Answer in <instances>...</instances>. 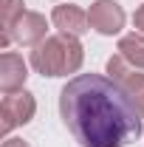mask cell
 <instances>
[{
	"mask_svg": "<svg viewBox=\"0 0 144 147\" xmlns=\"http://www.w3.org/2000/svg\"><path fill=\"white\" fill-rule=\"evenodd\" d=\"M119 54L124 57L133 68H144V37L141 34H130L119 40Z\"/></svg>",
	"mask_w": 144,
	"mask_h": 147,
	"instance_id": "cell-10",
	"label": "cell"
},
{
	"mask_svg": "<svg viewBox=\"0 0 144 147\" xmlns=\"http://www.w3.org/2000/svg\"><path fill=\"white\" fill-rule=\"evenodd\" d=\"M37 113V102L28 91H17V93H6L3 105H0V119H3V136H9L14 127L28 125Z\"/></svg>",
	"mask_w": 144,
	"mask_h": 147,
	"instance_id": "cell-3",
	"label": "cell"
},
{
	"mask_svg": "<svg viewBox=\"0 0 144 147\" xmlns=\"http://www.w3.org/2000/svg\"><path fill=\"white\" fill-rule=\"evenodd\" d=\"M88 20H90V28H96L105 37H113L124 28V9L116 0H93Z\"/></svg>",
	"mask_w": 144,
	"mask_h": 147,
	"instance_id": "cell-5",
	"label": "cell"
},
{
	"mask_svg": "<svg viewBox=\"0 0 144 147\" xmlns=\"http://www.w3.org/2000/svg\"><path fill=\"white\" fill-rule=\"evenodd\" d=\"M82 42L71 34H54L37 42L31 51V65L42 76H68L82 68Z\"/></svg>",
	"mask_w": 144,
	"mask_h": 147,
	"instance_id": "cell-2",
	"label": "cell"
},
{
	"mask_svg": "<svg viewBox=\"0 0 144 147\" xmlns=\"http://www.w3.org/2000/svg\"><path fill=\"white\" fill-rule=\"evenodd\" d=\"M54 26L59 28V34H71V37H79L90 28V20H88V11H82L79 6H57L54 14Z\"/></svg>",
	"mask_w": 144,
	"mask_h": 147,
	"instance_id": "cell-8",
	"label": "cell"
},
{
	"mask_svg": "<svg viewBox=\"0 0 144 147\" xmlns=\"http://www.w3.org/2000/svg\"><path fill=\"white\" fill-rule=\"evenodd\" d=\"M3 147H28V142H23V139H6Z\"/></svg>",
	"mask_w": 144,
	"mask_h": 147,
	"instance_id": "cell-12",
	"label": "cell"
},
{
	"mask_svg": "<svg viewBox=\"0 0 144 147\" xmlns=\"http://www.w3.org/2000/svg\"><path fill=\"white\" fill-rule=\"evenodd\" d=\"M26 14L23 9V0H0V23H3V37H0V45L9 48L11 42V31L17 26V20Z\"/></svg>",
	"mask_w": 144,
	"mask_h": 147,
	"instance_id": "cell-9",
	"label": "cell"
},
{
	"mask_svg": "<svg viewBox=\"0 0 144 147\" xmlns=\"http://www.w3.org/2000/svg\"><path fill=\"white\" fill-rule=\"evenodd\" d=\"M26 76H28V68L20 54L6 51L0 57V91L3 93H17L26 85Z\"/></svg>",
	"mask_w": 144,
	"mask_h": 147,
	"instance_id": "cell-6",
	"label": "cell"
},
{
	"mask_svg": "<svg viewBox=\"0 0 144 147\" xmlns=\"http://www.w3.org/2000/svg\"><path fill=\"white\" fill-rule=\"evenodd\" d=\"M108 74L133 96V102L139 105V110H141V116H144V74H139L122 54H116V57L108 59Z\"/></svg>",
	"mask_w": 144,
	"mask_h": 147,
	"instance_id": "cell-4",
	"label": "cell"
},
{
	"mask_svg": "<svg viewBox=\"0 0 144 147\" xmlns=\"http://www.w3.org/2000/svg\"><path fill=\"white\" fill-rule=\"evenodd\" d=\"M59 113L82 147H124L139 142L144 116L133 96L105 74H79L59 91Z\"/></svg>",
	"mask_w": 144,
	"mask_h": 147,
	"instance_id": "cell-1",
	"label": "cell"
},
{
	"mask_svg": "<svg viewBox=\"0 0 144 147\" xmlns=\"http://www.w3.org/2000/svg\"><path fill=\"white\" fill-rule=\"evenodd\" d=\"M133 23H136V28L144 34V6H139V9H136V14H133Z\"/></svg>",
	"mask_w": 144,
	"mask_h": 147,
	"instance_id": "cell-11",
	"label": "cell"
},
{
	"mask_svg": "<svg viewBox=\"0 0 144 147\" xmlns=\"http://www.w3.org/2000/svg\"><path fill=\"white\" fill-rule=\"evenodd\" d=\"M45 31H48L45 17H42V14H37V11H26V14L17 20V26H14L11 40L20 42V45H37V42H42V40L48 37Z\"/></svg>",
	"mask_w": 144,
	"mask_h": 147,
	"instance_id": "cell-7",
	"label": "cell"
}]
</instances>
